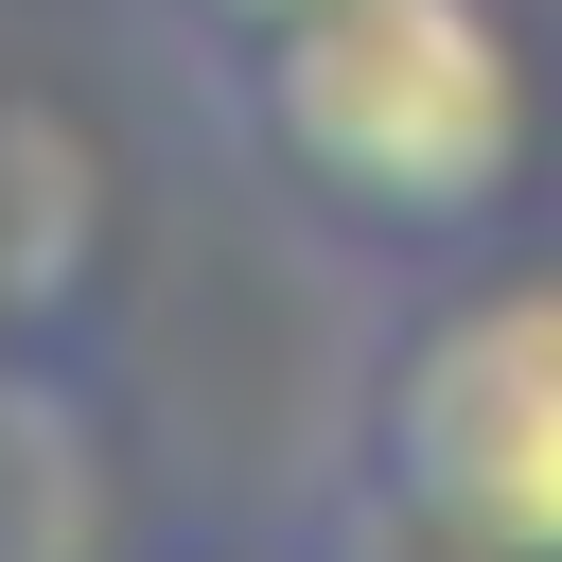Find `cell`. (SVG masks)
I'll return each instance as SVG.
<instances>
[{"instance_id":"6da1fadb","label":"cell","mask_w":562,"mask_h":562,"mask_svg":"<svg viewBox=\"0 0 562 562\" xmlns=\"http://www.w3.org/2000/svg\"><path fill=\"white\" fill-rule=\"evenodd\" d=\"M263 176H299L369 246H474L527 193V35L509 0H299L228 53Z\"/></svg>"},{"instance_id":"7a4b0ae2","label":"cell","mask_w":562,"mask_h":562,"mask_svg":"<svg viewBox=\"0 0 562 562\" xmlns=\"http://www.w3.org/2000/svg\"><path fill=\"white\" fill-rule=\"evenodd\" d=\"M351 457L492 562H562V263H457L369 334Z\"/></svg>"},{"instance_id":"3957f363","label":"cell","mask_w":562,"mask_h":562,"mask_svg":"<svg viewBox=\"0 0 562 562\" xmlns=\"http://www.w3.org/2000/svg\"><path fill=\"white\" fill-rule=\"evenodd\" d=\"M105 263V158L70 105H0V334H70Z\"/></svg>"},{"instance_id":"277c9868","label":"cell","mask_w":562,"mask_h":562,"mask_svg":"<svg viewBox=\"0 0 562 562\" xmlns=\"http://www.w3.org/2000/svg\"><path fill=\"white\" fill-rule=\"evenodd\" d=\"M0 562H105V422L0 334Z\"/></svg>"},{"instance_id":"5b68a950","label":"cell","mask_w":562,"mask_h":562,"mask_svg":"<svg viewBox=\"0 0 562 562\" xmlns=\"http://www.w3.org/2000/svg\"><path fill=\"white\" fill-rule=\"evenodd\" d=\"M299 544H316V562H492V544H457L439 509H404V492H386L351 439H334V474L299 492Z\"/></svg>"},{"instance_id":"8992f818","label":"cell","mask_w":562,"mask_h":562,"mask_svg":"<svg viewBox=\"0 0 562 562\" xmlns=\"http://www.w3.org/2000/svg\"><path fill=\"white\" fill-rule=\"evenodd\" d=\"M158 18H176L193 53H246V35H263V18H299V0H158Z\"/></svg>"},{"instance_id":"52a82bcc","label":"cell","mask_w":562,"mask_h":562,"mask_svg":"<svg viewBox=\"0 0 562 562\" xmlns=\"http://www.w3.org/2000/svg\"><path fill=\"white\" fill-rule=\"evenodd\" d=\"M211 562H316V544H299V527H281V544H211Z\"/></svg>"}]
</instances>
